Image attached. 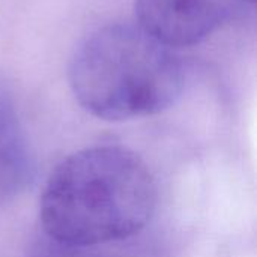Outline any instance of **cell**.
Segmentation results:
<instances>
[{"mask_svg": "<svg viewBox=\"0 0 257 257\" xmlns=\"http://www.w3.org/2000/svg\"><path fill=\"white\" fill-rule=\"evenodd\" d=\"M68 78L78 104L108 122L158 114L184 89V69L172 50L130 24L87 36L69 62Z\"/></svg>", "mask_w": 257, "mask_h": 257, "instance_id": "7a4b0ae2", "label": "cell"}, {"mask_svg": "<svg viewBox=\"0 0 257 257\" xmlns=\"http://www.w3.org/2000/svg\"><path fill=\"white\" fill-rule=\"evenodd\" d=\"M84 250L86 248H81V247H71V245L59 244L56 241L48 239L44 235V239L32 248L29 257H90L84 253Z\"/></svg>", "mask_w": 257, "mask_h": 257, "instance_id": "277c9868", "label": "cell"}, {"mask_svg": "<svg viewBox=\"0 0 257 257\" xmlns=\"http://www.w3.org/2000/svg\"><path fill=\"white\" fill-rule=\"evenodd\" d=\"M155 203L146 163L128 148L102 145L71 154L51 172L39 218L48 239L89 248L139 235Z\"/></svg>", "mask_w": 257, "mask_h": 257, "instance_id": "6da1fadb", "label": "cell"}, {"mask_svg": "<svg viewBox=\"0 0 257 257\" xmlns=\"http://www.w3.org/2000/svg\"><path fill=\"white\" fill-rule=\"evenodd\" d=\"M248 2H251V3H254V0H248Z\"/></svg>", "mask_w": 257, "mask_h": 257, "instance_id": "5b68a950", "label": "cell"}, {"mask_svg": "<svg viewBox=\"0 0 257 257\" xmlns=\"http://www.w3.org/2000/svg\"><path fill=\"white\" fill-rule=\"evenodd\" d=\"M232 0H136L139 27L160 44L191 47L211 36L229 17Z\"/></svg>", "mask_w": 257, "mask_h": 257, "instance_id": "3957f363", "label": "cell"}]
</instances>
